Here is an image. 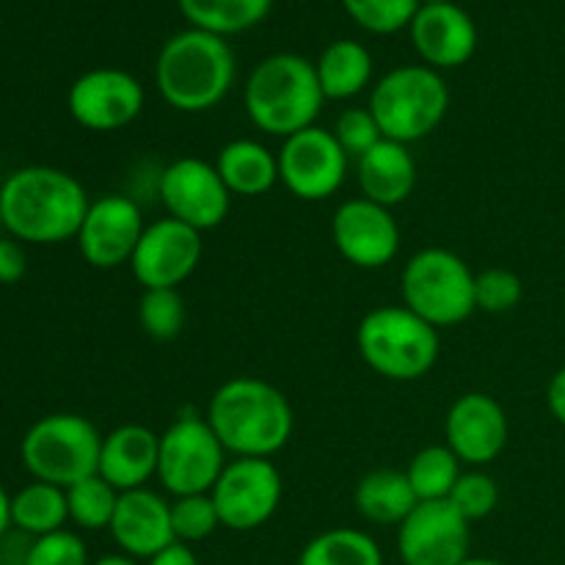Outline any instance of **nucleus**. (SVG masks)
<instances>
[{"label":"nucleus","instance_id":"obj_45","mask_svg":"<svg viewBox=\"0 0 565 565\" xmlns=\"http://www.w3.org/2000/svg\"><path fill=\"white\" fill-rule=\"evenodd\" d=\"M0 230H3V221H0Z\"/></svg>","mask_w":565,"mask_h":565},{"label":"nucleus","instance_id":"obj_21","mask_svg":"<svg viewBox=\"0 0 565 565\" xmlns=\"http://www.w3.org/2000/svg\"><path fill=\"white\" fill-rule=\"evenodd\" d=\"M160 436L147 425H119L103 436L97 475L116 491L147 489L152 478H158Z\"/></svg>","mask_w":565,"mask_h":565},{"label":"nucleus","instance_id":"obj_31","mask_svg":"<svg viewBox=\"0 0 565 565\" xmlns=\"http://www.w3.org/2000/svg\"><path fill=\"white\" fill-rule=\"evenodd\" d=\"M138 323L143 334L158 342H169L180 337L185 329V301L180 290H143L141 303H138Z\"/></svg>","mask_w":565,"mask_h":565},{"label":"nucleus","instance_id":"obj_29","mask_svg":"<svg viewBox=\"0 0 565 565\" xmlns=\"http://www.w3.org/2000/svg\"><path fill=\"white\" fill-rule=\"evenodd\" d=\"M419 502L447 500L461 478V461L447 445L423 447L403 469Z\"/></svg>","mask_w":565,"mask_h":565},{"label":"nucleus","instance_id":"obj_10","mask_svg":"<svg viewBox=\"0 0 565 565\" xmlns=\"http://www.w3.org/2000/svg\"><path fill=\"white\" fill-rule=\"evenodd\" d=\"M285 480L270 458H235L224 467L218 483L213 486L215 508L221 527L235 533H252L274 519L279 511Z\"/></svg>","mask_w":565,"mask_h":565},{"label":"nucleus","instance_id":"obj_34","mask_svg":"<svg viewBox=\"0 0 565 565\" xmlns=\"http://www.w3.org/2000/svg\"><path fill=\"white\" fill-rule=\"evenodd\" d=\"M447 502L472 524L494 513L497 502H500V489H497V480L491 475L475 469V472H463L458 478L456 489L447 497Z\"/></svg>","mask_w":565,"mask_h":565},{"label":"nucleus","instance_id":"obj_9","mask_svg":"<svg viewBox=\"0 0 565 565\" xmlns=\"http://www.w3.org/2000/svg\"><path fill=\"white\" fill-rule=\"evenodd\" d=\"M226 467V450L196 414L174 419L160 434L158 480L171 497L210 494Z\"/></svg>","mask_w":565,"mask_h":565},{"label":"nucleus","instance_id":"obj_3","mask_svg":"<svg viewBox=\"0 0 565 565\" xmlns=\"http://www.w3.org/2000/svg\"><path fill=\"white\" fill-rule=\"evenodd\" d=\"M235 72V53L224 36L188 28L160 47L154 83L166 105L182 114H202L232 92Z\"/></svg>","mask_w":565,"mask_h":565},{"label":"nucleus","instance_id":"obj_5","mask_svg":"<svg viewBox=\"0 0 565 565\" xmlns=\"http://www.w3.org/2000/svg\"><path fill=\"white\" fill-rule=\"evenodd\" d=\"M367 108L384 138L408 147L439 130L450 110V88L430 66L406 64L390 70L375 83Z\"/></svg>","mask_w":565,"mask_h":565},{"label":"nucleus","instance_id":"obj_28","mask_svg":"<svg viewBox=\"0 0 565 565\" xmlns=\"http://www.w3.org/2000/svg\"><path fill=\"white\" fill-rule=\"evenodd\" d=\"M298 565H384V555L379 541L364 530L334 527L303 546Z\"/></svg>","mask_w":565,"mask_h":565},{"label":"nucleus","instance_id":"obj_35","mask_svg":"<svg viewBox=\"0 0 565 565\" xmlns=\"http://www.w3.org/2000/svg\"><path fill=\"white\" fill-rule=\"evenodd\" d=\"M522 296L524 285L513 270L486 268L483 274H475V301H478V309H483V312H511V309L519 307Z\"/></svg>","mask_w":565,"mask_h":565},{"label":"nucleus","instance_id":"obj_27","mask_svg":"<svg viewBox=\"0 0 565 565\" xmlns=\"http://www.w3.org/2000/svg\"><path fill=\"white\" fill-rule=\"evenodd\" d=\"M177 3L191 28L226 39L259 25L268 17L274 0H177Z\"/></svg>","mask_w":565,"mask_h":565},{"label":"nucleus","instance_id":"obj_6","mask_svg":"<svg viewBox=\"0 0 565 565\" xmlns=\"http://www.w3.org/2000/svg\"><path fill=\"white\" fill-rule=\"evenodd\" d=\"M356 345L364 364L381 379L417 381L439 362V329L406 307H379L362 318Z\"/></svg>","mask_w":565,"mask_h":565},{"label":"nucleus","instance_id":"obj_13","mask_svg":"<svg viewBox=\"0 0 565 565\" xmlns=\"http://www.w3.org/2000/svg\"><path fill=\"white\" fill-rule=\"evenodd\" d=\"M158 193L171 218L193 226L196 232L215 230L232 204L230 188L221 180L215 163L202 158H180L166 166Z\"/></svg>","mask_w":565,"mask_h":565},{"label":"nucleus","instance_id":"obj_32","mask_svg":"<svg viewBox=\"0 0 565 565\" xmlns=\"http://www.w3.org/2000/svg\"><path fill=\"white\" fill-rule=\"evenodd\" d=\"M342 9L364 31L390 36L412 25L419 0H342Z\"/></svg>","mask_w":565,"mask_h":565},{"label":"nucleus","instance_id":"obj_37","mask_svg":"<svg viewBox=\"0 0 565 565\" xmlns=\"http://www.w3.org/2000/svg\"><path fill=\"white\" fill-rule=\"evenodd\" d=\"M22 565H92L83 539L70 530L42 535L28 546Z\"/></svg>","mask_w":565,"mask_h":565},{"label":"nucleus","instance_id":"obj_14","mask_svg":"<svg viewBox=\"0 0 565 565\" xmlns=\"http://www.w3.org/2000/svg\"><path fill=\"white\" fill-rule=\"evenodd\" d=\"M202 263V232L177 218H160L143 230L130 259L132 276L143 290H177Z\"/></svg>","mask_w":565,"mask_h":565},{"label":"nucleus","instance_id":"obj_7","mask_svg":"<svg viewBox=\"0 0 565 565\" xmlns=\"http://www.w3.org/2000/svg\"><path fill=\"white\" fill-rule=\"evenodd\" d=\"M103 436L81 414H47L22 436V467L58 489L81 483L99 469Z\"/></svg>","mask_w":565,"mask_h":565},{"label":"nucleus","instance_id":"obj_26","mask_svg":"<svg viewBox=\"0 0 565 565\" xmlns=\"http://www.w3.org/2000/svg\"><path fill=\"white\" fill-rule=\"evenodd\" d=\"M66 522H70L66 489L36 480L11 497V527L20 533L42 539V535L64 530Z\"/></svg>","mask_w":565,"mask_h":565},{"label":"nucleus","instance_id":"obj_40","mask_svg":"<svg viewBox=\"0 0 565 565\" xmlns=\"http://www.w3.org/2000/svg\"><path fill=\"white\" fill-rule=\"evenodd\" d=\"M546 406H550L552 417L565 425V364L552 375L550 390H546Z\"/></svg>","mask_w":565,"mask_h":565},{"label":"nucleus","instance_id":"obj_8","mask_svg":"<svg viewBox=\"0 0 565 565\" xmlns=\"http://www.w3.org/2000/svg\"><path fill=\"white\" fill-rule=\"evenodd\" d=\"M403 307L434 329L458 326L478 309L475 274L450 248H423L401 274Z\"/></svg>","mask_w":565,"mask_h":565},{"label":"nucleus","instance_id":"obj_1","mask_svg":"<svg viewBox=\"0 0 565 565\" xmlns=\"http://www.w3.org/2000/svg\"><path fill=\"white\" fill-rule=\"evenodd\" d=\"M86 188L70 171L25 166L0 185V221L14 241L53 246L77 237L88 213Z\"/></svg>","mask_w":565,"mask_h":565},{"label":"nucleus","instance_id":"obj_44","mask_svg":"<svg viewBox=\"0 0 565 565\" xmlns=\"http://www.w3.org/2000/svg\"><path fill=\"white\" fill-rule=\"evenodd\" d=\"M436 3H456V0H419V6H436Z\"/></svg>","mask_w":565,"mask_h":565},{"label":"nucleus","instance_id":"obj_22","mask_svg":"<svg viewBox=\"0 0 565 565\" xmlns=\"http://www.w3.org/2000/svg\"><path fill=\"white\" fill-rule=\"evenodd\" d=\"M356 182L364 199L392 210L417 188V160L406 143L384 138L356 160Z\"/></svg>","mask_w":565,"mask_h":565},{"label":"nucleus","instance_id":"obj_20","mask_svg":"<svg viewBox=\"0 0 565 565\" xmlns=\"http://www.w3.org/2000/svg\"><path fill=\"white\" fill-rule=\"evenodd\" d=\"M110 535L116 546L130 557L158 555L169 544H174V530H171V502L154 494L152 489L121 491L116 502Z\"/></svg>","mask_w":565,"mask_h":565},{"label":"nucleus","instance_id":"obj_2","mask_svg":"<svg viewBox=\"0 0 565 565\" xmlns=\"http://www.w3.org/2000/svg\"><path fill=\"white\" fill-rule=\"evenodd\" d=\"M204 419L235 458H274L296 428L290 401L274 384L248 375L221 384Z\"/></svg>","mask_w":565,"mask_h":565},{"label":"nucleus","instance_id":"obj_12","mask_svg":"<svg viewBox=\"0 0 565 565\" xmlns=\"http://www.w3.org/2000/svg\"><path fill=\"white\" fill-rule=\"evenodd\" d=\"M147 94L141 81L119 66H97L77 77L66 94L72 119L92 132H116L141 116Z\"/></svg>","mask_w":565,"mask_h":565},{"label":"nucleus","instance_id":"obj_15","mask_svg":"<svg viewBox=\"0 0 565 565\" xmlns=\"http://www.w3.org/2000/svg\"><path fill=\"white\" fill-rule=\"evenodd\" d=\"M143 230L147 224H143L136 199L125 196V193H108L88 204V213L75 241L83 259L92 268L114 270L130 263Z\"/></svg>","mask_w":565,"mask_h":565},{"label":"nucleus","instance_id":"obj_42","mask_svg":"<svg viewBox=\"0 0 565 565\" xmlns=\"http://www.w3.org/2000/svg\"><path fill=\"white\" fill-rule=\"evenodd\" d=\"M92 565H138V563H136V557L119 552V555H103L99 561H94Z\"/></svg>","mask_w":565,"mask_h":565},{"label":"nucleus","instance_id":"obj_4","mask_svg":"<svg viewBox=\"0 0 565 565\" xmlns=\"http://www.w3.org/2000/svg\"><path fill=\"white\" fill-rule=\"evenodd\" d=\"M243 103L257 130L290 138L315 127L326 97L312 61L298 53H274L248 72Z\"/></svg>","mask_w":565,"mask_h":565},{"label":"nucleus","instance_id":"obj_17","mask_svg":"<svg viewBox=\"0 0 565 565\" xmlns=\"http://www.w3.org/2000/svg\"><path fill=\"white\" fill-rule=\"evenodd\" d=\"M403 565H461L469 557V522L447 500L419 502L397 527Z\"/></svg>","mask_w":565,"mask_h":565},{"label":"nucleus","instance_id":"obj_33","mask_svg":"<svg viewBox=\"0 0 565 565\" xmlns=\"http://www.w3.org/2000/svg\"><path fill=\"white\" fill-rule=\"evenodd\" d=\"M221 527L218 508H215L210 494H191V497H174L171 502V530H174V541L180 544H199V541L210 539L215 530Z\"/></svg>","mask_w":565,"mask_h":565},{"label":"nucleus","instance_id":"obj_23","mask_svg":"<svg viewBox=\"0 0 565 565\" xmlns=\"http://www.w3.org/2000/svg\"><path fill=\"white\" fill-rule=\"evenodd\" d=\"M215 169L232 196H263L279 182V158L254 138H235L221 147Z\"/></svg>","mask_w":565,"mask_h":565},{"label":"nucleus","instance_id":"obj_38","mask_svg":"<svg viewBox=\"0 0 565 565\" xmlns=\"http://www.w3.org/2000/svg\"><path fill=\"white\" fill-rule=\"evenodd\" d=\"M25 248L14 237H0V285H17L25 276Z\"/></svg>","mask_w":565,"mask_h":565},{"label":"nucleus","instance_id":"obj_41","mask_svg":"<svg viewBox=\"0 0 565 565\" xmlns=\"http://www.w3.org/2000/svg\"><path fill=\"white\" fill-rule=\"evenodd\" d=\"M11 527V497L6 494V489L0 486V539L9 533Z\"/></svg>","mask_w":565,"mask_h":565},{"label":"nucleus","instance_id":"obj_25","mask_svg":"<svg viewBox=\"0 0 565 565\" xmlns=\"http://www.w3.org/2000/svg\"><path fill=\"white\" fill-rule=\"evenodd\" d=\"M320 88L326 99H351L362 94L373 81V55L362 42L337 39L315 61Z\"/></svg>","mask_w":565,"mask_h":565},{"label":"nucleus","instance_id":"obj_39","mask_svg":"<svg viewBox=\"0 0 565 565\" xmlns=\"http://www.w3.org/2000/svg\"><path fill=\"white\" fill-rule=\"evenodd\" d=\"M149 565H199V557L191 546L174 541V544L160 550L154 557H149Z\"/></svg>","mask_w":565,"mask_h":565},{"label":"nucleus","instance_id":"obj_24","mask_svg":"<svg viewBox=\"0 0 565 565\" xmlns=\"http://www.w3.org/2000/svg\"><path fill=\"white\" fill-rule=\"evenodd\" d=\"M353 502L362 519L384 524V527H392V524L401 527L408 513L419 505L406 472H397V469H375L364 475L353 491Z\"/></svg>","mask_w":565,"mask_h":565},{"label":"nucleus","instance_id":"obj_18","mask_svg":"<svg viewBox=\"0 0 565 565\" xmlns=\"http://www.w3.org/2000/svg\"><path fill=\"white\" fill-rule=\"evenodd\" d=\"M508 414L491 395L467 392L450 406L445 419L447 447L458 461L469 467H486L497 461L508 445Z\"/></svg>","mask_w":565,"mask_h":565},{"label":"nucleus","instance_id":"obj_16","mask_svg":"<svg viewBox=\"0 0 565 565\" xmlns=\"http://www.w3.org/2000/svg\"><path fill=\"white\" fill-rule=\"evenodd\" d=\"M331 237L342 259L356 268H386L401 252V226L390 207L356 196L342 202L331 218Z\"/></svg>","mask_w":565,"mask_h":565},{"label":"nucleus","instance_id":"obj_19","mask_svg":"<svg viewBox=\"0 0 565 565\" xmlns=\"http://www.w3.org/2000/svg\"><path fill=\"white\" fill-rule=\"evenodd\" d=\"M412 44L430 70H456L478 50V25L456 3L419 6L412 25Z\"/></svg>","mask_w":565,"mask_h":565},{"label":"nucleus","instance_id":"obj_36","mask_svg":"<svg viewBox=\"0 0 565 565\" xmlns=\"http://www.w3.org/2000/svg\"><path fill=\"white\" fill-rule=\"evenodd\" d=\"M334 138L342 147V152L348 158L359 160L364 152L375 147L379 141H384V132H381L379 121H375L373 110L370 108H345L334 121Z\"/></svg>","mask_w":565,"mask_h":565},{"label":"nucleus","instance_id":"obj_43","mask_svg":"<svg viewBox=\"0 0 565 565\" xmlns=\"http://www.w3.org/2000/svg\"><path fill=\"white\" fill-rule=\"evenodd\" d=\"M461 565H505V563L494 561V557H467Z\"/></svg>","mask_w":565,"mask_h":565},{"label":"nucleus","instance_id":"obj_30","mask_svg":"<svg viewBox=\"0 0 565 565\" xmlns=\"http://www.w3.org/2000/svg\"><path fill=\"white\" fill-rule=\"evenodd\" d=\"M116 502H119V491L110 483H105L99 475H92V478L66 489L70 522H75L81 530H92V533L110 527Z\"/></svg>","mask_w":565,"mask_h":565},{"label":"nucleus","instance_id":"obj_11","mask_svg":"<svg viewBox=\"0 0 565 565\" xmlns=\"http://www.w3.org/2000/svg\"><path fill=\"white\" fill-rule=\"evenodd\" d=\"M279 182L303 202H323L334 196L348 177V154L326 127H307L285 138L279 149Z\"/></svg>","mask_w":565,"mask_h":565}]
</instances>
